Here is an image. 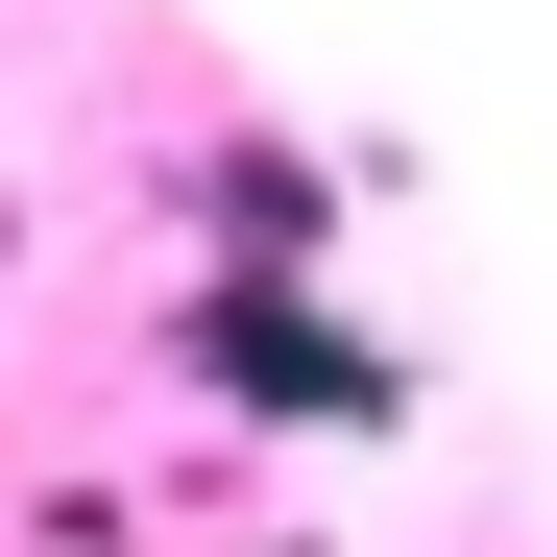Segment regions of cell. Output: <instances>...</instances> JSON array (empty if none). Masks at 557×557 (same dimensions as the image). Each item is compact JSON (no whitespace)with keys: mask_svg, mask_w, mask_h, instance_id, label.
I'll use <instances>...</instances> for the list:
<instances>
[{"mask_svg":"<svg viewBox=\"0 0 557 557\" xmlns=\"http://www.w3.org/2000/svg\"><path fill=\"white\" fill-rule=\"evenodd\" d=\"M219 388H267L292 436H363V412H388V363H339L315 315H267V292H243V315H219Z\"/></svg>","mask_w":557,"mask_h":557,"instance_id":"obj_1","label":"cell"},{"mask_svg":"<svg viewBox=\"0 0 557 557\" xmlns=\"http://www.w3.org/2000/svg\"><path fill=\"white\" fill-rule=\"evenodd\" d=\"M219 243H243V267H315V170H292V146H219Z\"/></svg>","mask_w":557,"mask_h":557,"instance_id":"obj_2","label":"cell"}]
</instances>
